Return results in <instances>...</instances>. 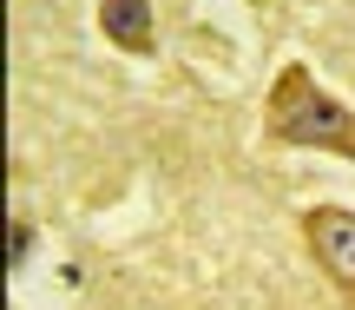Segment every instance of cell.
I'll return each instance as SVG.
<instances>
[{"label":"cell","mask_w":355,"mask_h":310,"mask_svg":"<svg viewBox=\"0 0 355 310\" xmlns=\"http://www.w3.org/2000/svg\"><path fill=\"white\" fill-rule=\"evenodd\" d=\"M263 139H270V145H309V152L355 158V106H343L303 60H290L277 79H270Z\"/></svg>","instance_id":"obj_1"},{"label":"cell","mask_w":355,"mask_h":310,"mask_svg":"<svg viewBox=\"0 0 355 310\" xmlns=\"http://www.w3.org/2000/svg\"><path fill=\"white\" fill-rule=\"evenodd\" d=\"M303 245H309V258L322 264V277H329V284L349 297V310H355V211L309 205L303 211Z\"/></svg>","instance_id":"obj_2"},{"label":"cell","mask_w":355,"mask_h":310,"mask_svg":"<svg viewBox=\"0 0 355 310\" xmlns=\"http://www.w3.org/2000/svg\"><path fill=\"white\" fill-rule=\"evenodd\" d=\"M99 33L112 40L119 53H152L158 33H152V0H99Z\"/></svg>","instance_id":"obj_3"}]
</instances>
